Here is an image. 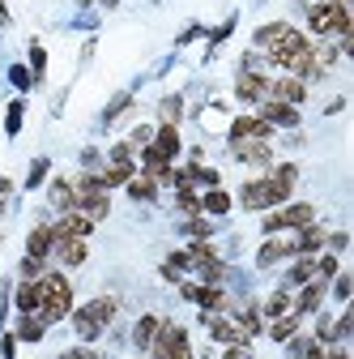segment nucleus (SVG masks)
Segmentation results:
<instances>
[{
	"label": "nucleus",
	"mask_w": 354,
	"mask_h": 359,
	"mask_svg": "<svg viewBox=\"0 0 354 359\" xmlns=\"http://www.w3.org/2000/svg\"><path fill=\"white\" fill-rule=\"evenodd\" d=\"M235 95L243 99V103H260V99H269V81H264L260 73H239V81H235Z\"/></svg>",
	"instance_id": "12"
},
{
	"label": "nucleus",
	"mask_w": 354,
	"mask_h": 359,
	"mask_svg": "<svg viewBox=\"0 0 354 359\" xmlns=\"http://www.w3.org/2000/svg\"><path fill=\"white\" fill-rule=\"evenodd\" d=\"M307 222H316V210L307 205V201H295V205H282V210H274L269 218H264V236L299 231V227H307Z\"/></svg>",
	"instance_id": "5"
},
{
	"label": "nucleus",
	"mask_w": 354,
	"mask_h": 359,
	"mask_svg": "<svg viewBox=\"0 0 354 359\" xmlns=\"http://www.w3.org/2000/svg\"><path fill=\"white\" fill-rule=\"evenodd\" d=\"M103 5H115V0H103Z\"/></svg>",
	"instance_id": "51"
},
{
	"label": "nucleus",
	"mask_w": 354,
	"mask_h": 359,
	"mask_svg": "<svg viewBox=\"0 0 354 359\" xmlns=\"http://www.w3.org/2000/svg\"><path fill=\"white\" fill-rule=\"evenodd\" d=\"M325 248V227H316V222H307V227H299V236H295V252H303V257H316Z\"/></svg>",
	"instance_id": "17"
},
{
	"label": "nucleus",
	"mask_w": 354,
	"mask_h": 359,
	"mask_svg": "<svg viewBox=\"0 0 354 359\" xmlns=\"http://www.w3.org/2000/svg\"><path fill=\"white\" fill-rule=\"evenodd\" d=\"M201 210H205V214H227V210H231V197H227L222 189H209V193L201 197Z\"/></svg>",
	"instance_id": "30"
},
{
	"label": "nucleus",
	"mask_w": 354,
	"mask_h": 359,
	"mask_svg": "<svg viewBox=\"0 0 354 359\" xmlns=\"http://www.w3.org/2000/svg\"><path fill=\"white\" fill-rule=\"evenodd\" d=\"M128 197H132V201H154V197H158V180L132 175V180H128Z\"/></svg>",
	"instance_id": "23"
},
{
	"label": "nucleus",
	"mask_w": 354,
	"mask_h": 359,
	"mask_svg": "<svg viewBox=\"0 0 354 359\" xmlns=\"http://www.w3.org/2000/svg\"><path fill=\"white\" fill-rule=\"evenodd\" d=\"M64 265H81L85 261V240H56V248H52Z\"/></svg>",
	"instance_id": "24"
},
{
	"label": "nucleus",
	"mask_w": 354,
	"mask_h": 359,
	"mask_svg": "<svg viewBox=\"0 0 354 359\" xmlns=\"http://www.w3.org/2000/svg\"><path fill=\"white\" fill-rule=\"evenodd\" d=\"M316 278V257H303L299 252V261L290 265V274H286V291L290 287H303V283H312Z\"/></svg>",
	"instance_id": "22"
},
{
	"label": "nucleus",
	"mask_w": 354,
	"mask_h": 359,
	"mask_svg": "<svg viewBox=\"0 0 354 359\" xmlns=\"http://www.w3.org/2000/svg\"><path fill=\"white\" fill-rule=\"evenodd\" d=\"M48 73V52H43V43H30V77H43Z\"/></svg>",
	"instance_id": "36"
},
{
	"label": "nucleus",
	"mask_w": 354,
	"mask_h": 359,
	"mask_svg": "<svg viewBox=\"0 0 354 359\" xmlns=\"http://www.w3.org/2000/svg\"><path fill=\"white\" fill-rule=\"evenodd\" d=\"M184 299L201 304L205 312H222V308H227V295L218 291V287H192V283H184Z\"/></svg>",
	"instance_id": "15"
},
{
	"label": "nucleus",
	"mask_w": 354,
	"mask_h": 359,
	"mask_svg": "<svg viewBox=\"0 0 354 359\" xmlns=\"http://www.w3.org/2000/svg\"><path fill=\"white\" fill-rule=\"evenodd\" d=\"M150 137H154V133H150V128H146V124H141V128H137V133H132V146H150Z\"/></svg>",
	"instance_id": "48"
},
{
	"label": "nucleus",
	"mask_w": 354,
	"mask_h": 359,
	"mask_svg": "<svg viewBox=\"0 0 354 359\" xmlns=\"http://www.w3.org/2000/svg\"><path fill=\"white\" fill-rule=\"evenodd\" d=\"M325 291H329V283H325V278L303 283V291H299V299H295V312H299V317H303V312H316V308H320V299H325Z\"/></svg>",
	"instance_id": "16"
},
{
	"label": "nucleus",
	"mask_w": 354,
	"mask_h": 359,
	"mask_svg": "<svg viewBox=\"0 0 354 359\" xmlns=\"http://www.w3.org/2000/svg\"><path fill=\"white\" fill-rule=\"evenodd\" d=\"M5 133H9V137H17V133H22V103H9V116H5Z\"/></svg>",
	"instance_id": "39"
},
{
	"label": "nucleus",
	"mask_w": 354,
	"mask_h": 359,
	"mask_svg": "<svg viewBox=\"0 0 354 359\" xmlns=\"http://www.w3.org/2000/svg\"><path fill=\"white\" fill-rule=\"evenodd\" d=\"M158 154H167V158H175V154H180V128H175V124H162L158 133H154V142H150Z\"/></svg>",
	"instance_id": "21"
},
{
	"label": "nucleus",
	"mask_w": 354,
	"mask_h": 359,
	"mask_svg": "<svg viewBox=\"0 0 354 359\" xmlns=\"http://www.w3.org/2000/svg\"><path fill=\"white\" fill-rule=\"evenodd\" d=\"M158 317H141L137 321V330H132V342H137V351H150V342H154V334H158Z\"/></svg>",
	"instance_id": "28"
},
{
	"label": "nucleus",
	"mask_w": 354,
	"mask_h": 359,
	"mask_svg": "<svg viewBox=\"0 0 354 359\" xmlns=\"http://www.w3.org/2000/svg\"><path fill=\"white\" fill-rule=\"evenodd\" d=\"M48 334V321L38 317V312H22V325H17V342H43Z\"/></svg>",
	"instance_id": "20"
},
{
	"label": "nucleus",
	"mask_w": 354,
	"mask_h": 359,
	"mask_svg": "<svg viewBox=\"0 0 354 359\" xmlns=\"http://www.w3.org/2000/svg\"><path fill=\"white\" fill-rule=\"evenodd\" d=\"M5 22H9V9H5V5H0V26H5Z\"/></svg>",
	"instance_id": "50"
},
{
	"label": "nucleus",
	"mask_w": 354,
	"mask_h": 359,
	"mask_svg": "<svg viewBox=\"0 0 354 359\" xmlns=\"http://www.w3.org/2000/svg\"><path fill=\"white\" fill-rule=\"evenodd\" d=\"M115 312H120V304H115L111 295H99V299H90V304L73 308L69 317H73V330H77V338H81V342H94V338L115 321Z\"/></svg>",
	"instance_id": "2"
},
{
	"label": "nucleus",
	"mask_w": 354,
	"mask_h": 359,
	"mask_svg": "<svg viewBox=\"0 0 354 359\" xmlns=\"http://www.w3.org/2000/svg\"><path fill=\"white\" fill-rule=\"evenodd\" d=\"M333 274H337V257H333V252H325V257H316V278H325V283H329Z\"/></svg>",
	"instance_id": "38"
},
{
	"label": "nucleus",
	"mask_w": 354,
	"mask_h": 359,
	"mask_svg": "<svg viewBox=\"0 0 354 359\" xmlns=\"http://www.w3.org/2000/svg\"><path fill=\"white\" fill-rule=\"evenodd\" d=\"M180 210H184V214H197V210H201V197H197L192 189H180Z\"/></svg>",
	"instance_id": "41"
},
{
	"label": "nucleus",
	"mask_w": 354,
	"mask_h": 359,
	"mask_svg": "<svg viewBox=\"0 0 354 359\" xmlns=\"http://www.w3.org/2000/svg\"><path fill=\"white\" fill-rule=\"evenodd\" d=\"M171 359H192V346H188V330L175 325V338H171Z\"/></svg>",
	"instance_id": "33"
},
{
	"label": "nucleus",
	"mask_w": 354,
	"mask_h": 359,
	"mask_svg": "<svg viewBox=\"0 0 354 359\" xmlns=\"http://www.w3.org/2000/svg\"><path fill=\"white\" fill-rule=\"evenodd\" d=\"M0 355H5V359L17 355V334H5V338H0Z\"/></svg>",
	"instance_id": "45"
},
{
	"label": "nucleus",
	"mask_w": 354,
	"mask_h": 359,
	"mask_svg": "<svg viewBox=\"0 0 354 359\" xmlns=\"http://www.w3.org/2000/svg\"><path fill=\"white\" fill-rule=\"evenodd\" d=\"M73 201H77V193H73V184H69V180H56V184H52V205L56 210H73Z\"/></svg>",
	"instance_id": "29"
},
{
	"label": "nucleus",
	"mask_w": 354,
	"mask_h": 359,
	"mask_svg": "<svg viewBox=\"0 0 354 359\" xmlns=\"http://www.w3.org/2000/svg\"><path fill=\"white\" fill-rule=\"evenodd\" d=\"M286 257H299V252H295V240H278V236H269V240H264V248L256 252V265H260V269H269V265H278V261H286Z\"/></svg>",
	"instance_id": "11"
},
{
	"label": "nucleus",
	"mask_w": 354,
	"mask_h": 359,
	"mask_svg": "<svg viewBox=\"0 0 354 359\" xmlns=\"http://www.w3.org/2000/svg\"><path fill=\"white\" fill-rule=\"evenodd\" d=\"M264 312H269V317H286L290 312V291L282 287V291H274L269 295V304H264Z\"/></svg>",
	"instance_id": "32"
},
{
	"label": "nucleus",
	"mask_w": 354,
	"mask_h": 359,
	"mask_svg": "<svg viewBox=\"0 0 354 359\" xmlns=\"http://www.w3.org/2000/svg\"><path fill=\"white\" fill-rule=\"evenodd\" d=\"M73 193H77V189H73ZM73 210H77V214H85V218H90V222H99V218H107L111 201H107V193H77Z\"/></svg>",
	"instance_id": "14"
},
{
	"label": "nucleus",
	"mask_w": 354,
	"mask_h": 359,
	"mask_svg": "<svg viewBox=\"0 0 354 359\" xmlns=\"http://www.w3.org/2000/svg\"><path fill=\"white\" fill-rule=\"evenodd\" d=\"M103 189H115V184H128V180H132V158H124V163H111L103 175Z\"/></svg>",
	"instance_id": "26"
},
{
	"label": "nucleus",
	"mask_w": 354,
	"mask_h": 359,
	"mask_svg": "<svg viewBox=\"0 0 354 359\" xmlns=\"http://www.w3.org/2000/svg\"><path fill=\"white\" fill-rule=\"evenodd\" d=\"M222 359H256V355H252L248 346H227V355H222Z\"/></svg>",
	"instance_id": "47"
},
{
	"label": "nucleus",
	"mask_w": 354,
	"mask_h": 359,
	"mask_svg": "<svg viewBox=\"0 0 354 359\" xmlns=\"http://www.w3.org/2000/svg\"><path fill=\"white\" fill-rule=\"evenodd\" d=\"M9 81H13L17 90H26V86H30V69H22V65H13V69H9Z\"/></svg>",
	"instance_id": "42"
},
{
	"label": "nucleus",
	"mask_w": 354,
	"mask_h": 359,
	"mask_svg": "<svg viewBox=\"0 0 354 359\" xmlns=\"http://www.w3.org/2000/svg\"><path fill=\"white\" fill-rule=\"evenodd\" d=\"M184 231L197 236V240H205V236H209V222H205V218H188V227H184Z\"/></svg>",
	"instance_id": "44"
},
{
	"label": "nucleus",
	"mask_w": 354,
	"mask_h": 359,
	"mask_svg": "<svg viewBox=\"0 0 354 359\" xmlns=\"http://www.w3.org/2000/svg\"><path fill=\"white\" fill-rule=\"evenodd\" d=\"M269 137H274V128L260 116H239L231 124V142H269Z\"/></svg>",
	"instance_id": "8"
},
{
	"label": "nucleus",
	"mask_w": 354,
	"mask_h": 359,
	"mask_svg": "<svg viewBox=\"0 0 354 359\" xmlns=\"http://www.w3.org/2000/svg\"><path fill=\"white\" fill-rule=\"evenodd\" d=\"M307 22H312L316 34H350V9H346V0H320V5H312V13H307Z\"/></svg>",
	"instance_id": "4"
},
{
	"label": "nucleus",
	"mask_w": 354,
	"mask_h": 359,
	"mask_svg": "<svg viewBox=\"0 0 354 359\" xmlns=\"http://www.w3.org/2000/svg\"><path fill=\"white\" fill-rule=\"evenodd\" d=\"M307 48H312V43H307V39H303L295 26H286V30H282V34L269 43V65H278V69H290V65H295V60H299Z\"/></svg>",
	"instance_id": "6"
},
{
	"label": "nucleus",
	"mask_w": 354,
	"mask_h": 359,
	"mask_svg": "<svg viewBox=\"0 0 354 359\" xmlns=\"http://www.w3.org/2000/svg\"><path fill=\"white\" fill-rule=\"evenodd\" d=\"M269 99H278V103H290V107H299V103L307 99V86H303L299 77H278V81L269 86Z\"/></svg>",
	"instance_id": "13"
},
{
	"label": "nucleus",
	"mask_w": 354,
	"mask_h": 359,
	"mask_svg": "<svg viewBox=\"0 0 354 359\" xmlns=\"http://www.w3.org/2000/svg\"><path fill=\"white\" fill-rule=\"evenodd\" d=\"M171 338H175V325L162 321L158 334H154V342H150V355H154V359H171Z\"/></svg>",
	"instance_id": "27"
},
{
	"label": "nucleus",
	"mask_w": 354,
	"mask_h": 359,
	"mask_svg": "<svg viewBox=\"0 0 354 359\" xmlns=\"http://www.w3.org/2000/svg\"><path fill=\"white\" fill-rule=\"evenodd\" d=\"M350 291H354V278H350V274H333V295H337L341 304L350 299Z\"/></svg>",
	"instance_id": "40"
},
{
	"label": "nucleus",
	"mask_w": 354,
	"mask_h": 359,
	"mask_svg": "<svg viewBox=\"0 0 354 359\" xmlns=\"http://www.w3.org/2000/svg\"><path fill=\"white\" fill-rule=\"evenodd\" d=\"M60 359H99V355H94V351H85V346H69Z\"/></svg>",
	"instance_id": "46"
},
{
	"label": "nucleus",
	"mask_w": 354,
	"mask_h": 359,
	"mask_svg": "<svg viewBox=\"0 0 354 359\" xmlns=\"http://www.w3.org/2000/svg\"><path fill=\"white\" fill-rule=\"evenodd\" d=\"M282 30H286V22H269V26H260V30H256V43H260V48H269V43H274Z\"/></svg>",
	"instance_id": "37"
},
{
	"label": "nucleus",
	"mask_w": 354,
	"mask_h": 359,
	"mask_svg": "<svg viewBox=\"0 0 354 359\" xmlns=\"http://www.w3.org/2000/svg\"><path fill=\"white\" fill-rule=\"evenodd\" d=\"M38 317L48 321V325H56V321H64L69 312H73V287H69V278L64 274H43L38 278Z\"/></svg>",
	"instance_id": "3"
},
{
	"label": "nucleus",
	"mask_w": 354,
	"mask_h": 359,
	"mask_svg": "<svg viewBox=\"0 0 354 359\" xmlns=\"http://www.w3.org/2000/svg\"><path fill=\"white\" fill-rule=\"evenodd\" d=\"M43 274H48V261H38V257H26V261H22V278H26V283H38Z\"/></svg>",
	"instance_id": "34"
},
{
	"label": "nucleus",
	"mask_w": 354,
	"mask_h": 359,
	"mask_svg": "<svg viewBox=\"0 0 354 359\" xmlns=\"http://www.w3.org/2000/svg\"><path fill=\"white\" fill-rule=\"evenodd\" d=\"M295 330H299V312H286V317H274L269 338H274V342H290V338H295Z\"/></svg>",
	"instance_id": "25"
},
{
	"label": "nucleus",
	"mask_w": 354,
	"mask_h": 359,
	"mask_svg": "<svg viewBox=\"0 0 354 359\" xmlns=\"http://www.w3.org/2000/svg\"><path fill=\"white\" fill-rule=\"evenodd\" d=\"M48 171H52L48 158H34V163H30V175H26V189H38L43 180H48Z\"/></svg>",
	"instance_id": "35"
},
{
	"label": "nucleus",
	"mask_w": 354,
	"mask_h": 359,
	"mask_svg": "<svg viewBox=\"0 0 354 359\" xmlns=\"http://www.w3.org/2000/svg\"><path fill=\"white\" fill-rule=\"evenodd\" d=\"M295 167L286 163V167H278L274 175H264V180H248V184L239 189V205L243 210H278V205H286V197H290V189H295Z\"/></svg>",
	"instance_id": "1"
},
{
	"label": "nucleus",
	"mask_w": 354,
	"mask_h": 359,
	"mask_svg": "<svg viewBox=\"0 0 354 359\" xmlns=\"http://www.w3.org/2000/svg\"><path fill=\"white\" fill-rule=\"evenodd\" d=\"M56 248V236H52V227H34L30 236H26V257H38V261H48V252Z\"/></svg>",
	"instance_id": "19"
},
{
	"label": "nucleus",
	"mask_w": 354,
	"mask_h": 359,
	"mask_svg": "<svg viewBox=\"0 0 354 359\" xmlns=\"http://www.w3.org/2000/svg\"><path fill=\"white\" fill-rule=\"evenodd\" d=\"M205 325H209V338H213V342H222V346H248L243 330H239L235 321H227V317H213V312H205Z\"/></svg>",
	"instance_id": "9"
},
{
	"label": "nucleus",
	"mask_w": 354,
	"mask_h": 359,
	"mask_svg": "<svg viewBox=\"0 0 354 359\" xmlns=\"http://www.w3.org/2000/svg\"><path fill=\"white\" fill-rule=\"evenodd\" d=\"M231 150H235V158H239V163H252V167H264V163L274 158L264 142H231Z\"/></svg>",
	"instance_id": "18"
},
{
	"label": "nucleus",
	"mask_w": 354,
	"mask_h": 359,
	"mask_svg": "<svg viewBox=\"0 0 354 359\" xmlns=\"http://www.w3.org/2000/svg\"><path fill=\"white\" fill-rule=\"evenodd\" d=\"M180 120V99H167L162 103V124H175Z\"/></svg>",
	"instance_id": "43"
},
{
	"label": "nucleus",
	"mask_w": 354,
	"mask_h": 359,
	"mask_svg": "<svg viewBox=\"0 0 354 359\" xmlns=\"http://www.w3.org/2000/svg\"><path fill=\"white\" fill-rule=\"evenodd\" d=\"M38 299H43L38 295V283H22L17 287V308L22 312H38Z\"/></svg>",
	"instance_id": "31"
},
{
	"label": "nucleus",
	"mask_w": 354,
	"mask_h": 359,
	"mask_svg": "<svg viewBox=\"0 0 354 359\" xmlns=\"http://www.w3.org/2000/svg\"><path fill=\"white\" fill-rule=\"evenodd\" d=\"M90 231H94V222L85 218V214H77V210H69V214L56 222V227H52V236H56V240H85Z\"/></svg>",
	"instance_id": "10"
},
{
	"label": "nucleus",
	"mask_w": 354,
	"mask_h": 359,
	"mask_svg": "<svg viewBox=\"0 0 354 359\" xmlns=\"http://www.w3.org/2000/svg\"><path fill=\"white\" fill-rule=\"evenodd\" d=\"M260 120L269 128H295L299 124V107L278 103V99H260Z\"/></svg>",
	"instance_id": "7"
},
{
	"label": "nucleus",
	"mask_w": 354,
	"mask_h": 359,
	"mask_svg": "<svg viewBox=\"0 0 354 359\" xmlns=\"http://www.w3.org/2000/svg\"><path fill=\"white\" fill-rule=\"evenodd\" d=\"M9 193H13V184H9V180H5V175H0V210H5V205H9Z\"/></svg>",
	"instance_id": "49"
}]
</instances>
